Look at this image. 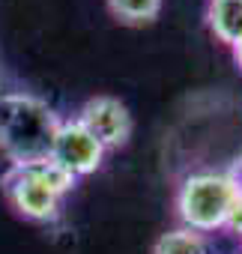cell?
Segmentation results:
<instances>
[{
    "mask_svg": "<svg viewBox=\"0 0 242 254\" xmlns=\"http://www.w3.org/2000/svg\"><path fill=\"white\" fill-rule=\"evenodd\" d=\"M21 168H27V171H30V174H33V177L45 186V189H51L57 197H66V194L75 189V183H78V180H75V177H69V174H66V171L54 162V159L30 162V165H21Z\"/></svg>",
    "mask_w": 242,
    "mask_h": 254,
    "instance_id": "cell-9",
    "label": "cell"
},
{
    "mask_svg": "<svg viewBox=\"0 0 242 254\" xmlns=\"http://www.w3.org/2000/svg\"><path fill=\"white\" fill-rule=\"evenodd\" d=\"M153 254H209V248H206L203 233L188 230V227H177V230H168L156 239Z\"/></svg>",
    "mask_w": 242,
    "mask_h": 254,
    "instance_id": "cell-7",
    "label": "cell"
},
{
    "mask_svg": "<svg viewBox=\"0 0 242 254\" xmlns=\"http://www.w3.org/2000/svg\"><path fill=\"white\" fill-rule=\"evenodd\" d=\"M227 177L233 180V186H236V191H242V159H239V162H236V165H233V168L227 171Z\"/></svg>",
    "mask_w": 242,
    "mask_h": 254,
    "instance_id": "cell-11",
    "label": "cell"
},
{
    "mask_svg": "<svg viewBox=\"0 0 242 254\" xmlns=\"http://www.w3.org/2000/svg\"><path fill=\"white\" fill-rule=\"evenodd\" d=\"M108 9L123 24H150L162 12V0H108Z\"/></svg>",
    "mask_w": 242,
    "mask_h": 254,
    "instance_id": "cell-8",
    "label": "cell"
},
{
    "mask_svg": "<svg viewBox=\"0 0 242 254\" xmlns=\"http://www.w3.org/2000/svg\"><path fill=\"white\" fill-rule=\"evenodd\" d=\"M51 159L75 180L90 177L93 171H99L102 159H105V147L84 129V126L72 117L60 123V132L54 138V150Z\"/></svg>",
    "mask_w": 242,
    "mask_h": 254,
    "instance_id": "cell-5",
    "label": "cell"
},
{
    "mask_svg": "<svg viewBox=\"0 0 242 254\" xmlns=\"http://www.w3.org/2000/svg\"><path fill=\"white\" fill-rule=\"evenodd\" d=\"M233 200H236V186L227 174L194 171L177 189V215L182 227L197 233H212L227 224Z\"/></svg>",
    "mask_w": 242,
    "mask_h": 254,
    "instance_id": "cell-2",
    "label": "cell"
},
{
    "mask_svg": "<svg viewBox=\"0 0 242 254\" xmlns=\"http://www.w3.org/2000/svg\"><path fill=\"white\" fill-rule=\"evenodd\" d=\"M0 189H3L9 206L24 215L27 221H54L60 215V203L63 197H57L51 189H45L27 168L15 165L3 174L0 180Z\"/></svg>",
    "mask_w": 242,
    "mask_h": 254,
    "instance_id": "cell-3",
    "label": "cell"
},
{
    "mask_svg": "<svg viewBox=\"0 0 242 254\" xmlns=\"http://www.w3.org/2000/svg\"><path fill=\"white\" fill-rule=\"evenodd\" d=\"M75 120L108 150H120L132 135V114L114 96H93L81 105Z\"/></svg>",
    "mask_w": 242,
    "mask_h": 254,
    "instance_id": "cell-4",
    "label": "cell"
},
{
    "mask_svg": "<svg viewBox=\"0 0 242 254\" xmlns=\"http://www.w3.org/2000/svg\"><path fill=\"white\" fill-rule=\"evenodd\" d=\"M227 230H233L239 239H242V191H236V200L230 206V215H227Z\"/></svg>",
    "mask_w": 242,
    "mask_h": 254,
    "instance_id": "cell-10",
    "label": "cell"
},
{
    "mask_svg": "<svg viewBox=\"0 0 242 254\" xmlns=\"http://www.w3.org/2000/svg\"><path fill=\"white\" fill-rule=\"evenodd\" d=\"M206 24L221 45L233 48L242 39V0H209Z\"/></svg>",
    "mask_w": 242,
    "mask_h": 254,
    "instance_id": "cell-6",
    "label": "cell"
},
{
    "mask_svg": "<svg viewBox=\"0 0 242 254\" xmlns=\"http://www.w3.org/2000/svg\"><path fill=\"white\" fill-rule=\"evenodd\" d=\"M60 123L57 111L39 96L0 93V156L12 168L51 159Z\"/></svg>",
    "mask_w": 242,
    "mask_h": 254,
    "instance_id": "cell-1",
    "label": "cell"
},
{
    "mask_svg": "<svg viewBox=\"0 0 242 254\" xmlns=\"http://www.w3.org/2000/svg\"><path fill=\"white\" fill-rule=\"evenodd\" d=\"M230 51H233V60H236V66L242 69V39H239V42H236V45H233Z\"/></svg>",
    "mask_w": 242,
    "mask_h": 254,
    "instance_id": "cell-12",
    "label": "cell"
}]
</instances>
